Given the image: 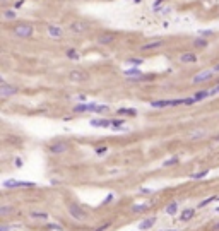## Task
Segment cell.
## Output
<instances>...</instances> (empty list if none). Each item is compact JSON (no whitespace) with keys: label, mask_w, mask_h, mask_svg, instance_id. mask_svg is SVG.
Here are the masks:
<instances>
[{"label":"cell","mask_w":219,"mask_h":231,"mask_svg":"<svg viewBox=\"0 0 219 231\" xmlns=\"http://www.w3.org/2000/svg\"><path fill=\"white\" fill-rule=\"evenodd\" d=\"M69 214H70L75 221H84V219L87 218L86 211H84L82 207H79L77 204H69Z\"/></svg>","instance_id":"cell-1"},{"label":"cell","mask_w":219,"mask_h":231,"mask_svg":"<svg viewBox=\"0 0 219 231\" xmlns=\"http://www.w3.org/2000/svg\"><path fill=\"white\" fill-rule=\"evenodd\" d=\"M14 34L17 36V38H29V36L33 34V26L29 24H19L14 28Z\"/></svg>","instance_id":"cell-2"},{"label":"cell","mask_w":219,"mask_h":231,"mask_svg":"<svg viewBox=\"0 0 219 231\" xmlns=\"http://www.w3.org/2000/svg\"><path fill=\"white\" fill-rule=\"evenodd\" d=\"M5 188H26V187H34L31 182H17V180H5L3 182Z\"/></svg>","instance_id":"cell-3"},{"label":"cell","mask_w":219,"mask_h":231,"mask_svg":"<svg viewBox=\"0 0 219 231\" xmlns=\"http://www.w3.org/2000/svg\"><path fill=\"white\" fill-rule=\"evenodd\" d=\"M87 79H89V75L82 70H70L69 72V80H72V82H86Z\"/></svg>","instance_id":"cell-4"},{"label":"cell","mask_w":219,"mask_h":231,"mask_svg":"<svg viewBox=\"0 0 219 231\" xmlns=\"http://www.w3.org/2000/svg\"><path fill=\"white\" fill-rule=\"evenodd\" d=\"M212 74H214V70H202V72H199V74H195L192 77V82L193 84L206 82V80H209L211 77H212Z\"/></svg>","instance_id":"cell-5"},{"label":"cell","mask_w":219,"mask_h":231,"mask_svg":"<svg viewBox=\"0 0 219 231\" xmlns=\"http://www.w3.org/2000/svg\"><path fill=\"white\" fill-rule=\"evenodd\" d=\"M17 93V87L14 86H9V84L3 80L2 84H0V96L2 98H9V96H14V94Z\"/></svg>","instance_id":"cell-6"},{"label":"cell","mask_w":219,"mask_h":231,"mask_svg":"<svg viewBox=\"0 0 219 231\" xmlns=\"http://www.w3.org/2000/svg\"><path fill=\"white\" fill-rule=\"evenodd\" d=\"M50 151L53 154H62L65 151H69V144L65 141H58V142H53L52 146H50Z\"/></svg>","instance_id":"cell-7"},{"label":"cell","mask_w":219,"mask_h":231,"mask_svg":"<svg viewBox=\"0 0 219 231\" xmlns=\"http://www.w3.org/2000/svg\"><path fill=\"white\" fill-rule=\"evenodd\" d=\"M89 123H91V127H101V128L111 127V120H104V118H94Z\"/></svg>","instance_id":"cell-8"},{"label":"cell","mask_w":219,"mask_h":231,"mask_svg":"<svg viewBox=\"0 0 219 231\" xmlns=\"http://www.w3.org/2000/svg\"><path fill=\"white\" fill-rule=\"evenodd\" d=\"M197 60V57L192 53V51H185V53L180 55V62L181 64H193Z\"/></svg>","instance_id":"cell-9"},{"label":"cell","mask_w":219,"mask_h":231,"mask_svg":"<svg viewBox=\"0 0 219 231\" xmlns=\"http://www.w3.org/2000/svg\"><path fill=\"white\" fill-rule=\"evenodd\" d=\"M164 45V39H156V41H151V43H145L142 46V50H156V48H161Z\"/></svg>","instance_id":"cell-10"},{"label":"cell","mask_w":219,"mask_h":231,"mask_svg":"<svg viewBox=\"0 0 219 231\" xmlns=\"http://www.w3.org/2000/svg\"><path fill=\"white\" fill-rule=\"evenodd\" d=\"M154 223H156L154 216H152V218H147V219H144V221L139 224V229H149V228H152V226H154Z\"/></svg>","instance_id":"cell-11"},{"label":"cell","mask_w":219,"mask_h":231,"mask_svg":"<svg viewBox=\"0 0 219 231\" xmlns=\"http://www.w3.org/2000/svg\"><path fill=\"white\" fill-rule=\"evenodd\" d=\"M70 29L74 33H84V31H87V24L86 23H72Z\"/></svg>","instance_id":"cell-12"},{"label":"cell","mask_w":219,"mask_h":231,"mask_svg":"<svg viewBox=\"0 0 219 231\" xmlns=\"http://www.w3.org/2000/svg\"><path fill=\"white\" fill-rule=\"evenodd\" d=\"M115 41V36L113 34H101L99 38H98V43L99 45H109V43Z\"/></svg>","instance_id":"cell-13"},{"label":"cell","mask_w":219,"mask_h":231,"mask_svg":"<svg viewBox=\"0 0 219 231\" xmlns=\"http://www.w3.org/2000/svg\"><path fill=\"white\" fill-rule=\"evenodd\" d=\"M48 33H50V36H53V38H62V34H64L58 26H48Z\"/></svg>","instance_id":"cell-14"},{"label":"cell","mask_w":219,"mask_h":231,"mask_svg":"<svg viewBox=\"0 0 219 231\" xmlns=\"http://www.w3.org/2000/svg\"><path fill=\"white\" fill-rule=\"evenodd\" d=\"M193 214H195L193 209H185V211L180 214V219H181V221H190V219L193 218Z\"/></svg>","instance_id":"cell-15"},{"label":"cell","mask_w":219,"mask_h":231,"mask_svg":"<svg viewBox=\"0 0 219 231\" xmlns=\"http://www.w3.org/2000/svg\"><path fill=\"white\" fill-rule=\"evenodd\" d=\"M125 75L129 77V79H132V77H140V70H139V69H129V70H125Z\"/></svg>","instance_id":"cell-16"},{"label":"cell","mask_w":219,"mask_h":231,"mask_svg":"<svg viewBox=\"0 0 219 231\" xmlns=\"http://www.w3.org/2000/svg\"><path fill=\"white\" fill-rule=\"evenodd\" d=\"M207 96H211V91H199L193 98H195L197 101H202V100H206Z\"/></svg>","instance_id":"cell-17"},{"label":"cell","mask_w":219,"mask_h":231,"mask_svg":"<svg viewBox=\"0 0 219 231\" xmlns=\"http://www.w3.org/2000/svg\"><path fill=\"white\" fill-rule=\"evenodd\" d=\"M176 211H178V204H176V202H171V204L166 207V214H170V216H173Z\"/></svg>","instance_id":"cell-18"},{"label":"cell","mask_w":219,"mask_h":231,"mask_svg":"<svg viewBox=\"0 0 219 231\" xmlns=\"http://www.w3.org/2000/svg\"><path fill=\"white\" fill-rule=\"evenodd\" d=\"M202 135H206V130H192V132H190V139H193V141L200 139Z\"/></svg>","instance_id":"cell-19"},{"label":"cell","mask_w":219,"mask_h":231,"mask_svg":"<svg viewBox=\"0 0 219 231\" xmlns=\"http://www.w3.org/2000/svg\"><path fill=\"white\" fill-rule=\"evenodd\" d=\"M193 45H195L197 48H206V46H207V39L197 38V39H193Z\"/></svg>","instance_id":"cell-20"},{"label":"cell","mask_w":219,"mask_h":231,"mask_svg":"<svg viewBox=\"0 0 219 231\" xmlns=\"http://www.w3.org/2000/svg\"><path fill=\"white\" fill-rule=\"evenodd\" d=\"M149 205L151 204H140V205H132V211L134 212H142V211H145V209H149Z\"/></svg>","instance_id":"cell-21"},{"label":"cell","mask_w":219,"mask_h":231,"mask_svg":"<svg viewBox=\"0 0 219 231\" xmlns=\"http://www.w3.org/2000/svg\"><path fill=\"white\" fill-rule=\"evenodd\" d=\"M74 111L75 113H86V111H89V105H77L74 108Z\"/></svg>","instance_id":"cell-22"},{"label":"cell","mask_w":219,"mask_h":231,"mask_svg":"<svg viewBox=\"0 0 219 231\" xmlns=\"http://www.w3.org/2000/svg\"><path fill=\"white\" fill-rule=\"evenodd\" d=\"M120 115H129V116H134L135 115V110H129V108H120L118 110Z\"/></svg>","instance_id":"cell-23"},{"label":"cell","mask_w":219,"mask_h":231,"mask_svg":"<svg viewBox=\"0 0 219 231\" xmlns=\"http://www.w3.org/2000/svg\"><path fill=\"white\" fill-rule=\"evenodd\" d=\"M67 57L72 58V60H79V53L75 50H67Z\"/></svg>","instance_id":"cell-24"},{"label":"cell","mask_w":219,"mask_h":231,"mask_svg":"<svg viewBox=\"0 0 219 231\" xmlns=\"http://www.w3.org/2000/svg\"><path fill=\"white\" fill-rule=\"evenodd\" d=\"M31 218H34V219H46L48 216H46L45 212H31Z\"/></svg>","instance_id":"cell-25"},{"label":"cell","mask_w":219,"mask_h":231,"mask_svg":"<svg viewBox=\"0 0 219 231\" xmlns=\"http://www.w3.org/2000/svg\"><path fill=\"white\" fill-rule=\"evenodd\" d=\"M178 163V157H171V159H166V161H164V166H173V164H176Z\"/></svg>","instance_id":"cell-26"},{"label":"cell","mask_w":219,"mask_h":231,"mask_svg":"<svg viewBox=\"0 0 219 231\" xmlns=\"http://www.w3.org/2000/svg\"><path fill=\"white\" fill-rule=\"evenodd\" d=\"M3 17H5V19H14V17H16V12H14V10H5V12H3Z\"/></svg>","instance_id":"cell-27"},{"label":"cell","mask_w":219,"mask_h":231,"mask_svg":"<svg viewBox=\"0 0 219 231\" xmlns=\"http://www.w3.org/2000/svg\"><path fill=\"white\" fill-rule=\"evenodd\" d=\"M204 177H207V170H206V171H200V173L192 175V178H193V180H200V178H204Z\"/></svg>","instance_id":"cell-28"},{"label":"cell","mask_w":219,"mask_h":231,"mask_svg":"<svg viewBox=\"0 0 219 231\" xmlns=\"http://www.w3.org/2000/svg\"><path fill=\"white\" fill-rule=\"evenodd\" d=\"M129 64H132V65H142V64H144V60H142V58H130Z\"/></svg>","instance_id":"cell-29"},{"label":"cell","mask_w":219,"mask_h":231,"mask_svg":"<svg viewBox=\"0 0 219 231\" xmlns=\"http://www.w3.org/2000/svg\"><path fill=\"white\" fill-rule=\"evenodd\" d=\"M10 211H14V209H12V207H7V205H3V207H0V214H2V216L9 214Z\"/></svg>","instance_id":"cell-30"},{"label":"cell","mask_w":219,"mask_h":231,"mask_svg":"<svg viewBox=\"0 0 219 231\" xmlns=\"http://www.w3.org/2000/svg\"><path fill=\"white\" fill-rule=\"evenodd\" d=\"M212 200H216V197H209V199L202 200V202L199 204V207H204V205H207V204H209V202H212Z\"/></svg>","instance_id":"cell-31"},{"label":"cell","mask_w":219,"mask_h":231,"mask_svg":"<svg viewBox=\"0 0 219 231\" xmlns=\"http://www.w3.org/2000/svg\"><path fill=\"white\" fill-rule=\"evenodd\" d=\"M108 151V147L106 146H101V147H96V154H104Z\"/></svg>","instance_id":"cell-32"},{"label":"cell","mask_w":219,"mask_h":231,"mask_svg":"<svg viewBox=\"0 0 219 231\" xmlns=\"http://www.w3.org/2000/svg\"><path fill=\"white\" fill-rule=\"evenodd\" d=\"M111 200H113V195L109 193V195H106V197H104V200H103V205H106L108 202H111Z\"/></svg>","instance_id":"cell-33"},{"label":"cell","mask_w":219,"mask_h":231,"mask_svg":"<svg viewBox=\"0 0 219 231\" xmlns=\"http://www.w3.org/2000/svg\"><path fill=\"white\" fill-rule=\"evenodd\" d=\"M211 94H219V84L214 87V89H211Z\"/></svg>","instance_id":"cell-34"},{"label":"cell","mask_w":219,"mask_h":231,"mask_svg":"<svg viewBox=\"0 0 219 231\" xmlns=\"http://www.w3.org/2000/svg\"><path fill=\"white\" fill-rule=\"evenodd\" d=\"M212 33H214V31H211V29H209V31H200V34H204V36H211Z\"/></svg>","instance_id":"cell-35"},{"label":"cell","mask_w":219,"mask_h":231,"mask_svg":"<svg viewBox=\"0 0 219 231\" xmlns=\"http://www.w3.org/2000/svg\"><path fill=\"white\" fill-rule=\"evenodd\" d=\"M7 229H9V226H7V224H2V228H0V231H7Z\"/></svg>","instance_id":"cell-36"},{"label":"cell","mask_w":219,"mask_h":231,"mask_svg":"<svg viewBox=\"0 0 219 231\" xmlns=\"http://www.w3.org/2000/svg\"><path fill=\"white\" fill-rule=\"evenodd\" d=\"M164 2V0H156V3H154V7H156V9H158V5H159V3H163Z\"/></svg>","instance_id":"cell-37"},{"label":"cell","mask_w":219,"mask_h":231,"mask_svg":"<svg viewBox=\"0 0 219 231\" xmlns=\"http://www.w3.org/2000/svg\"><path fill=\"white\" fill-rule=\"evenodd\" d=\"M212 229H214V231H219V223H217V224H214V226H212Z\"/></svg>","instance_id":"cell-38"},{"label":"cell","mask_w":219,"mask_h":231,"mask_svg":"<svg viewBox=\"0 0 219 231\" xmlns=\"http://www.w3.org/2000/svg\"><path fill=\"white\" fill-rule=\"evenodd\" d=\"M214 70H219V64L216 65V67H214Z\"/></svg>","instance_id":"cell-39"},{"label":"cell","mask_w":219,"mask_h":231,"mask_svg":"<svg viewBox=\"0 0 219 231\" xmlns=\"http://www.w3.org/2000/svg\"><path fill=\"white\" fill-rule=\"evenodd\" d=\"M134 2H135V3H139V2H142V0H134Z\"/></svg>","instance_id":"cell-40"},{"label":"cell","mask_w":219,"mask_h":231,"mask_svg":"<svg viewBox=\"0 0 219 231\" xmlns=\"http://www.w3.org/2000/svg\"><path fill=\"white\" fill-rule=\"evenodd\" d=\"M170 231H178V229H170Z\"/></svg>","instance_id":"cell-41"},{"label":"cell","mask_w":219,"mask_h":231,"mask_svg":"<svg viewBox=\"0 0 219 231\" xmlns=\"http://www.w3.org/2000/svg\"><path fill=\"white\" fill-rule=\"evenodd\" d=\"M216 211H217V212H219V207H217V209H216Z\"/></svg>","instance_id":"cell-42"}]
</instances>
